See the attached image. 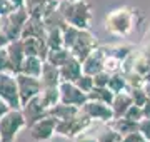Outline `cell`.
<instances>
[{
  "label": "cell",
  "mask_w": 150,
  "mask_h": 142,
  "mask_svg": "<svg viewBox=\"0 0 150 142\" xmlns=\"http://www.w3.org/2000/svg\"><path fill=\"white\" fill-rule=\"evenodd\" d=\"M80 110L87 117H90L93 122H103L107 124L110 122L112 119H115L113 115V110L112 107L105 102H98V100H93V99H88L85 104L80 107Z\"/></svg>",
  "instance_id": "cell-10"
},
{
  "label": "cell",
  "mask_w": 150,
  "mask_h": 142,
  "mask_svg": "<svg viewBox=\"0 0 150 142\" xmlns=\"http://www.w3.org/2000/svg\"><path fill=\"white\" fill-rule=\"evenodd\" d=\"M48 2H50V0H25V2H23V7H25V10L28 12V15L43 17V12L47 9Z\"/></svg>",
  "instance_id": "cell-29"
},
{
  "label": "cell",
  "mask_w": 150,
  "mask_h": 142,
  "mask_svg": "<svg viewBox=\"0 0 150 142\" xmlns=\"http://www.w3.org/2000/svg\"><path fill=\"white\" fill-rule=\"evenodd\" d=\"M27 127V120L22 109L12 107L2 119H0V139L2 142H15L17 136Z\"/></svg>",
  "instance_id": "cell-3"
},
{
  "label": "cell",
  "mask_w": 150,
  "mask_h": 142,
  "mask_svg": "<svg viewBox=\"0 0 150 142\" xmlns=\"http://www.w3.org/2000/svg\"><path fill=\"white\" fill-rule=\"evenodd\" d=\"M137 13H139V10H135L134 7L129 5L118 7V9L107 12L103 17L105 32L113 35V37H129L139 23Z\"/></svg>",
  "instance_id": "cell-1"
},
{
  "label": "cell",
  "mask_w": 150,
  "mask_h": 142,
  "mask_svg": "<svg viewBox=\"0 0 150 142\" xmlns=\"http://www.w3.org/2000/svg\"><path fill=\"white\" fill-rule=\"evenodd\" d=\"M79 110H80V107H77V105H70V104H65V102H59V104L54 105L48 112H50V115H54L57 120H65V119L74 117L75 114H79Z\"/></svg>",
  "instance_id": "cell-22"
},
{
  "label": "cell",
  "mask_w": 150,
  "mask_h": 142,
  "mask_svg": "<svg viewBox=\"0 0 150 142\" xmlns=\"http://www.w3.org/2000/svg\"><path fill=\"white\" fill-rule=\"evenodd\" d=\"M123 117L132 119V120H135V122H140V120L144 119V109H142L140 105L132 104V105H130V109L125 112V115H123Z\"/></svg>",
  "instance_id": "cell-35"
},
{
  "label": "cell",
  "mask_w": 150,
  "mask_h": 142,
  "mask_svg": "<svg viewBox=\"0 0 150 142\" xmlns=\"http://www.w3.org/2000/svg\"><path fill=\"white\" fill-rule=\"evenodd\" d=\"M2 72H12L10 59H8V54H7V47L5 49H0V74Z\"/></svg>",
  "instance_id": "cell-38"
},
{
  "label": "cell",
  "mask_w": 150,
  "mask_h": 142,
  "mask_svg": "<svg viewBox=\"0 0 150 142\" xmlns=\"http://www.w3.org/2000/svg\"><path fill=\"white\" fill-rule=\"evenodd\" d=\"M70 57H72V54H70V50L65 49V47L50 49V52H48V55H47V62H50V64H54V65H57V67H62Z\"/></svg>",
  "instance_id": "cell-27"
},
{
  "label": "cell",
  "mask_w": 150,
  "mask_h": 142,
  "mask_svg": "<svg viewBox=\"0 0 150 142\" xmlns=\"http://www.w3.org/2000/svg\"><path fill=\"white\" fill-rule=\"evenodd\" d=\"M82 74H83L82 62L75 57H70L64 65L60 67V75H62V80H65V82H75Z\"/></svg>",
  "instance_id": "cell-18"
},
{
  "label": "cell",
  "mask_w": 150,
  "mask_h": 142,
  "mask_svg": "<svg viewBox=\"0 0 150 142\" xmlns=\"http://www.w3.org/2000/svg\"><path fill=\"white\" fill-rule=\"evenodd\" d=\"M17 9V5L10 0H0V18L4 20L5 17H8L12 12Z\"/></svg>",
  "instance_id": "cell-37"
},
{
  "label": "cell",
  "mask_w": 150,
  "mask_h": 142,
  "mask_svg": "<svg viewBox=\"0 0 150 142\" xmlns=\"http://www.w3.org/2000/svg\"><path fill=\"white\" fill-rule=\"evenodd\" d=\"M122 142H149L147 139L144 137V134L140 131H134V132H129L122 137Z\"/></svg>",
  "instance_id": "cell-39"
},
{
  "label": "cell",
  "mask_w": 150,
  "mask_h": 142,
  "mask_svg": "<svg viewBox=\"0 0 150 142\" xmlns=\"http://www.w3.org/2000/svg\"><path fill=\"white\" fill-rule=\"evenodd\" d=\"M28 17L30 15L25 10V7H17L10 15L2 20V30L7 33V37L10 40L22 38V30L25 27V22L28 20Z\"/></svg>",
  "instance_id": "cell-6"
},
{
  "label": "cell",
  "mask_w": 150,
  "mask_h": 142,
  "mask_svg": "<svg viewBox=\"0 0 150 142\" xmlns=\"http://www.w3.org/2000/svg\"><path fill=\"white\" fill-rule=\"evenodd\" d=\"M117 142H122V141H117Z\"/></svg>",
  "instance_id": "cell-50"
},
{
  "label": "cell",
  "mask_w": 150,
  "mask_h": 142,
  "mask_svg": "<svg viewBox=\"0 0 150 142\" xmlns=\"http://www.w3.org/2000/svg\"><path fill=\"white\" fill-rule=\"evenodd\" d=\"M0 97L7 100L13 109H20L22 107L15 74H12V72H2L0 74Z\"/></svg>",
  "instance_id": "cell-7"
},
{
  "label": "cell",
  "mask_w": 150,
  "mask_h": 142,
  "mask_svg": "<svg viewBox=\"0 0 150 142\" xmlns=\"http://www.w3.org/2000/svg\"><path fill=\"white\" fill-rule=\"evenodd\" d=\"M45 32H47V27H45V22H43L42 17L30 15L28 20L25 22L23 30H22V38H45Z\"/></svg>",
  "instance_id": "cell-15"
},
{
  "label": "cell",
  "mask_w": 150,
  "mask_h": 142,
  "mask_svg": "<svg viewBox=\"0 0 150 142\" xmlns=\"http://www.w3.org/2000/svg\"><path fill=\"white\" fill-rule=\"evenodd\" d=\"M60 10L64 13L65 20L69 25H74L77 28H90L92 27V7L87 0H60Z\"/></svg>",
  "instance_id": "cell-2"
},
{
  "label": "cell",
  "mask_w": 150,
  "mask_h": 142,
  "mask_svg": "<svg viewBox=\"0 0 150 142\" xmlns=\"http://www.w3.org/2000/svg\"><path fill=\"white\" fill-rule=\"evenodd\" d=\"M144 90H145V94H147V97L150 99V80H147V82H145V85H144Z\"/></svg>",
  "instance_id": "cell-45"
},
{
  "label": "cell",
  "mask_w": 150,
  "mask_h": 142,
  "mask_svg": "<svg viewBox=\"0 0 150 142\" xmlns=\"http://www.w3.org/2000/svg\"><path fill=\"white\" fill-rule=\"evenodd\" d=\"M0 28H2V18H0Z\"/></svg>",
  "instance_id": "cell-48"
},
{
  "label": "cell",
  "mask_w": 150,
  "mask_h": 142,
  "mask_svg": "<svg viewBox=\"0 0 150 142\" xmlns=\"http://www.w3.org/2000/svg\"><path fill=\"white\" fill-rule=\"evenodd\" d=\"M43 62L45 60L37 57V55H27L23 62H22L20 72L22 74H27V75H33V77H40L43 69Z\"/></svg>",
  "instance_id": "cell-20"
},
{
  "label": "cell",
  "mask_w": 150,
  "mask_h": 142,
  "mask_svg": "<svg viewBox=\"0 0 150 142\" xmlns=\"http://www.w3.org/2000/svg\"><path fill=\"white\" fill-rule=\"evenodd\" d=\"M142 109H144V119H150V99L147 100V104Z\"/></svg>",
  "instance_id": "cell-44"
},
{
  "label": "cell",
  "mask_w": 150,
  "mask_h": 142,
  "mask_svg": "<svg viewBox=\"0 0 150 142\" xmlns=\"http://www.w3.org/2000/svg\"><path fill=\"white\" fill-rule=\"evenodd\" d=\"M7 54H8V59H10L12 74H18V72H20V67H22V62H23V59L27 57L22 38L12 40L10 44L7 45Z\"/></svg>",
  "instance_id": "cell-14"
},
{
  "label": "cell",
  "mask_w": 150,
  "mask_h": 142,
  "mask_svg": "<svg viewBox=\"0 0 150 142\" xmlns=\"http://www.w3.org/2000/svg\"><path fill=\"white\" fill-rule=\"evenodd\" d=\"M123 72H125V77H127V84H129V87H144L145 82H147L140 74H137V72H135L134 69H130V67H125Z\"/></svg>",
  "instance_id": "cell-31"
},
{
  "label": "cell",
  "mask_w": 150,
  "mask_h": 142,
  "mask_svg": "<svg viewBox=\"0 0 150 142\" xmlns=\"http://www.w3.org/2000/svg\"><path fill=\"white\" fill-rule=\"evenodd\" d=\"M123 65H125V62L120 59H115V57H110V55H107V59H105V70L110 72V74L122 72Z\"/></svg>",
  "instance_id": "cell-33"
},
{
  "label": "cell",
  "mask_w": 150,
  "mask_h": 142,
  "mask_svg": "<svg viewBox=\"0 0 150 142\" xmlns=\"http://www.w3.org/2000/svg\"><path fill=\"white\" fill-rule=\"evenodd\" d=\"M40 82H42V87H59L60 82H62L60 67H57L45 60L42 74H40Z\"/></svg>",
  "instance_id": "cell-17"
},
{
  "label": "cell",
  "mask_w": 150,
  "mask_h": 142,
  "mask_svg": "<svg viewBox=\"0 0 150 142\" xmlns=\"http://www.w3.org/2000/svg\"><path fill=\"white\" fill-rule=\"evenodd\" d=\"M10 109H12V105L8 104L7 100H4V99L0 97V119H2V117H4V115H5Z\"/></svg>",
  "instance_id": "cell-41"
},
{
  "label": "cell",
  "mask_w": 150,
  "mask_h": 142,
  "mask_svg": "<svg viewBox=\"0 0 150 142\" xmlns=\"http://www.w3.org/2000/svg\"><path fill=\"white\" fill-rule=\"evenodd\" d=\"M113 97H115V92L110 90L108 87H93L88 92V99H93V100H98V102H105V104H112Z\"/></svg>",
  "instance_id": "cell-28"
},
{
  "label": "cell",
  "mask_w": 150,
  "mask_h": 142,
  "mask_svg": "<svg viewBox=\"0 0 150 142\" xmlns=\"http://www.w3.org/2000/svg\"><path fill=\"white\" fill-rule=\"evenodd\" d=\"M75 84H77V87H80L83 92H90L92 89L95 87V82H93V75H88V74H82L77 80H75Z\"/></svg>",
  "instance_id": "cell-34"
},
{
  "label": "cell",
  "mask_w": 150,
  "mask_h": 142,
  "mask_svg": "<svg viewBox=\"0 0 150 142\" xmlns=\"http://www.w3.org/2000/svg\"><path fill=\"white\" fill-rule=\"evenodd\" d=\"M105 50V54L110 55V57H115V59H120L123 62H127V60L134 55V49L130 47V45H108V47H103Z\"/></svg>",
  "instance_id": "cell-24"
},
{
  "label": "cell",
  "mask_w": 150,
  "mask_h": 142,
  "mask_svg": "<svg viewBox=\"0 0 150 142\" xmlns=\"http://www.w3.org/2000/svg\"><path fill=\"white\" fill-rule=\"evenodd\" d=\"M132 104H134V102H132V97H130L129 90H123V92L115 94V97H113L110 107H112L115 117H123L125 112L130 109V105Z\"/></svg>",
  "instance_id": "cell-19"
},
{
  "label": "cell",
  "mask_w": 150,
  "mask_h": 142,
  "mask_svg": "<svg viewBox=\"0 0 150 142\" xmlns=\"http://www.w3.org/2000/svg\"><path fill=\"white\" fill-rule=\"evenodd\" d=\"M105 59H107V54H105L103 47H97V49L82 62L83 74L95 75V74H98V72L105 70Z\"/></svg>",
  "instance_id": "cell-13"
},
{
  "label": "cell",
  "mask_w": 150,
  "mask_h": 142,
  "mask_svg": "<svg viewBox=\"0 0 150 142\" xmlns=\"http://www.w3.org/2000/svg\"><path fill=\"white\" fill-rule=\"evenodd\" d=\"M92 126H93V120L90 117H87L82 110H79V114H75L74 117L65 119V120H59L57 136L67 137V139H77V137L83 136Z\"/></svg>",
  "instance_id": "cell-4"
},
{
  "label": "cell",
  "mask_w": 150,
  "mask_h": 142,
  "mask_svg": "<svg viewBox=\"0 0 150 142\" xmlns=\"http://www.w3.org/2000/svg\"><path fill=\"white\" fill-rule=\"evenodd\" d=\"M105 126L113 129V131L120 132L122 136L129 134V132L139 131V122H135V120H132V119H127V117H115V119H112L110 122H107Z\"/></svg>",
  "instance_id": "cell-21"
},
{
  "label": "cell",
  "mask_w": 150,
  "mask_h": 142,
  "mask_svg": "<svg viewBox=\"0 0 150 142\" xmlns=\"http://www.w3.org/2000/svg\"><path fill=\"white\" fill-rule=\"evenodd\" d=\"M20 109H22V112H23V115H25L27 127L32 126L33 122H37V120H40V119H43V117L50 115L48 109L43 105L42 99L38 97V95L37 97H33V99H30L28 102H25Z\"/></svg>",
  "instance_id": "cell-12"
},
{
  "label": "cell",
  "mask_w": 150,
  "mask_h": 142,
  "mask_svg": "<svg viewBox=\"0 0 150 142\" xmlns=\"http://www.w3.org/2000/svg\"><path fill=\"white\" fill-rule=\"evenodd\" d=\"M129 67H130V69H134L137 74H140L145 80H150V62L144 57L142 52H140L137 57L132 59V64H130ZM123 69H125V67H123Z\"/></svg>",
  "instance_id": "cell-25"
},
{
  "label": "cell",
  "mask_w": 150,
  "mask_h": 142,
  "mask_svg": "<svg viewBox=\"0 0 150 142\" xmlns=\"http://www.w3.org/2000/svg\"><path fill=\"white\" fill-rule=\"evenodd\" d=\"M10 2H13L17 7H23V2H25V0H10Z\"/></svg>",
  "instance_id": "cell-46"
},
{
  "label": "cell",
  "mask_w": 150,
  "mask_h": 142,
  "mask_svg": "<svg viewBox=\"0 0 150 142\" xmlns=\"http://www.w3.org/2000/svg\"><path fill=\"white\" fill-rule=\"evenodd\" d=\"M97 47H100V45H98V38H97L95 33L90 28H80L74 45L70 47V54H72V57L83 62Z\"/></svg>",
  "instance_id": "cell-5"
},
{
  "label": "cell",
  "mask_w": 150,
  "mask_h": 142,
  "mask_svg": "<svg viewBox=\"0 0 150 142\" xmlns=\"http://www.w3.org/2000/svg\"><path fill=\"white\" fill-rule=\"evenodd\" d=\"M38 97L42 99L43 105L50 110L54 105H57L60 102V89L59 87H42V92L38 94Z\"/></svg>",
  "instance_id": "cell-23"
},
{
  "label": "cell",
  "mask_w": 150,
  "mask_h": 142,
  "mask_svg": "<svg viewBox=\"0 0 150 142\" xmlns=\"http://www.w3.org/2000/svg\"><path fill=\"white\" fill-rule=\"evenodd\" d=\"M23 42V49H25V54L27 55H37L40 59L47 60V55L50 52V47L47 45L45 38H33V37H28V38H22Z\"/></svg>",
  "instance_id": "cell-16"
},
{
  "label": "cell",
  "mask_w": 150,
  "mask_h": 142,
  "mask_svg": "<svg viewBox=\"0 0 150 142\" xmlns=\"http://www.w3.org/2000/svg\"><path fill=\"white\" fill-rule=\"evenodd\" d=\"M12 40L8 37H7V33L4 32V30H2V28H0V49H5L7 45L10 44Z\"/></svg>",
  "instance_id": "cell-42"
},
{
  "label": "cell",
  "mask_w": 150,
  "mask_h": 142,
  "mask_svg": "<svg viewBox=\"0 0 150 142\" xmlns=\"http://www.w3.org/2000/svg\"><path fill=\"white\" fill-rule=\"evenodd\" d=\"M108 89L113 90L115 94L123 92L129 89V84H127V77H125V72H117V74H112L110 75V80H108Z\"/></svg>",
  "instance_id": "cell-30"
},
{
  "label": "cell",
  "mask_w": 150,
  "mask_h": 142,
  "mask_svg": "<svg viewBox=\"0 0 150 142\" xmlns=\"http://www.w3.org/2000/svg\"><path fill=\"white\" fill-rule=\"evenodd\" d=\"M139 131L144 134V137L150 142V119H142L139 122Z\"/></svg>",
  "instance_id": "cell-40"
},
{
  "label": "cell",
  "mask_w": 150,
  "mask_h": 142,
  "mask_svg": "<svg viewBox=\"0 0 150 142\" xmlns=\"http://www.w3.org/2000/svg\"><path fill=\"white\" fill-rule=\"evenodd\" d=\"M145 38H147V45H150V28L147 30V35H145Z\"/></svg>",
  "instance_id": "cell-47"
},
{
  "label": "cell",
  "mask_w": 150,
  "mask_h": 142,
  "mask_svg": "<svg viewBox=\"0 0 150 142\" xmlns=\"http://www.w3.org/2000/svg\"><path fill=\"white\" fill-rule=\"evenodd\" d=\"M45 42L50 49H60L64 47V30L57 27H50L45 32Z\"/></svg>",
  "instance_id": "cell-26"
},
{
  "label": "cell",
  "mask_w": 150,
  "mask_h": 142,
  "mask_svg": "<svg viewBox=\"0 0 150 142\" xmlns=\"http://www.w3.org/2000/svg\"><path fill=\"white\" fill-rule=\"evenodd\" d=\"M17 77V84H18V94H20V100L22 105L28 102L30 99L37 97L38 94L42 92V82H40V77H33V75H27V74H15Z\"/></svg>",
  "instance_id": "cell-9"
},
{
  "label": "cell",
  "mask_w": 150,
  "mask_h": 142,
  "mask_svg": "<svg viewBox=\"0 0 150 142\" xmlns=\"http://www.w3.org/2000/svg\"><path fill=\"white\" fill-rule=\"evenodd\" d=\"M69 2H77V0H69Z\"/></svg>",
  "instance_id": "cell-49"
},
{
  "label": "cell",
  "mask_w": 150,
  "mask_h": 142,
  "mask_svg": "<svg viewBox=\"0 0 150 142\" xmlns=\"http://www.w3.org/2000/svg\"><path fill=\"white\" fill-rule=\"evenodd\" d=\"M57 124L59 120L54 115H47L43 119L33 122L32 126H28V134L35 142H47L57 134Z\"/></svg>",
  "instance_id": "cell-8"
},
{
  "label": "cell",
  "mask_w": 150,
  "mask_h": 142,
  "mask_svg": "<svg viewBox=\"0 0 150 142\" xmlns=\"http://www.w3.org/2000/svg\"><path fill=\"white\" fill-rule=\"evenodd\" d=\"M110 72L102 70L93 75V82H95V87H108V80H110Z\"/></svg>",
  "instance_id": "cell-36"
},
{
  "label": "cell",
  "mask_w": 150,
  "mask_h": 142,
  "mask_svg": "<svg viewBox=\"0 0 150 142\" xmlns=\"http://www.w3.org/2000/svg\"><path fill=\"white\" fill-rule=\"evenodd\" d=\"M59 89H60V102L82 107L88 100V94L83 92L80 87H77L75 82H65V80H62Z\"/></svg>",
  "instance_id": "cell-11"
},
{
  "label": "cell",
  "mask_w": 150,
  "mask_h": 142,
  "mask_svg": "<svg viewBox=\"0 0 150 142\" xmlns=\"http://www.w3.org/2000/svg\"><path fill=\"white\" fill-rule=\"evenodd\" d=\"M0 142H2V139H0Z\"/></svg>",
  "instance_id": "cell-51"
},
{
  "label": "cell",
  "mask_w": 150,
  "mask_h": 142,
  "mask_svg": "<svg viewBox=\"0 0 150 142\" xmlns=\"http://www.w3.org/2000/svg\"><path fill=\"white\" fill-rule=\"evenodd\" d=\"M75 142H98V139L97 137H88V136H80V137H77V141Z\"/></svg>",
  "instance_id": "cell-43"
},
{
  "label": "cell",
  "mask_w": 150,
  "mask_h": 142,
  "mask_svg": "<svg viewBox=\"0 0 150 142\" xmlns=\"http://www.w3.org/2000/svg\"><path fill=\"white\" fill-rule=\"evenodd\" d=\"M127 90H129L130 97H132V102H134L135 105H140V107H144V105L147 104L149 97H147V94H145L144 87H129Z\"/></svg>",
  "instance_id": "cell-32"
}]
</instances>
